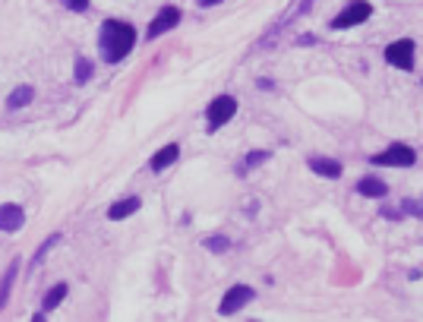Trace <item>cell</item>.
Returning <instances> with one entry per match:
<instances>
[{
  "label": "cell",
  "mask_w": 423,
  "mask_h": 322,
  "mask_svg": "<svg viewBox=\"0 0 423 322\" xmlns=\"http://www.w3.org/2000/svg\"><path fill=\"white\" fill-rule=\"evenodd\" d=\"M136 48V29L120 19H108L98 32V51L104 63H120L126 54Z\"/></svg>",
  "instance_id": "6da1fadb"
},
{
  "label": "cell",
  "mask_w": 423,
  "mask_h": 322,
  "mask_svg": "<svg viewBox=\"0 0 423 322\" xmlns=\"http://www.w3.org/2000/svg\"><path fill=\"white\" fill-rule=\"evenodd\" d=\"M370 16H373V3H370V0H351V3H344V10L335 16L328 26H332L335 32H338V29H354V26H364Z\"/></svg>",
  "instance_id": "7a4b0ae2"
},
{
  "label": "cell",
  "mask_w": 423,
  "mask_h": 322,
  "mask_svg": "<svg viewBox=\"0 0 423 322\" xmlns=\"http://www.w3.org/2000/svg\"><path fill=\"white\" fill-rule=\"evenodd\" d=\"M234 114H237V98L218 95L215 101L206 108V123H208V130H212V133H215V130H222L224 123L234 117Z\"/></svg>",
  "instance_id": "3957f363"
},
{
  "label": "cell",
  "mask_w": 423,
  "mask_h": 322,
  "mask_svg": "<svg viewBox=\"0 0 423 322\" xmlns=\"http://www.w3.org/2000/svg\"><path fill=\"white\" fill-rule=\"evenodd\" d=\"M373 165H388V168H411L417 161V152L404 143H392L386 152H379V155L370 158Z\"/></svg>",
  "instance_id": "277c9868"
},
{
  "label": "cell",
  "mask_w": 423,
  "mask_h": 322,
  "mask_svg": "<svg viewBox=\"0 0 423 322\" xmlns=\"http://www.w3.org/2000/svg\"><path fill=\"white\" fill-rule=\"evenodd\" d=\"M180 26V10L177 7H161L155 16H152L149 29H146V35H149V41H155V38L168 35L171 29H177Z\"/></svg>",
  "instance_id": "5b68a950"
},
{
  "label": "cell",
  "mask_w": 423,
  "mask_h": 322,
  "mask_svg": "<svg viewBox=\"0 0 423 322\" xmlns=\"http://www.w3.org/2000/svg\"><path fill=\"white\" fill-rule=\"evenodd\" d=\"M386 60L398 70H414V38H398L386 48Z\"/></svg>",
  "instance_id": "8992f818"
},
{
  "label": "cell",
  "mask_w": 423,
  "mask_h": 322,
  "mask_svg": "<svg viewBox=\"0 0 423 322\" xmlns=\"http://www.w3.org/2000/svg\"><path fill=\"white\" fill-rule=\"evenodd\" d=\"M253 288L250 285H234V288H228V294L222 297V303H218V313L222 316H234L237 310H244L246 303L253 300Z\"/></svg>",
  "instance_id": "52a82bcc"
},
{
  "label": "cell",
  "mask_w": 423,
  "mask_h": 322,
  "mask_svg": "<svg viewBox=\"0 0 423 322\" xmlns=\"http://www.w3.org/2000/svg\"><path fill=\"white\" fill-rule=\"evenodd\" d=\"M306 168H310L313 174H319V177H328V180H338L342 177V161H335V158H326V155H310V161H306Z\"/></svg>",
  "instance_id": "ba28073f"
},
{
  "label": "cell",
  "mask_w": 423,
  "mask_h": 322,
  "mask_svg": "<svg viewBox=\"0 0 423 322\" xmlns=\"http://www.w3.org/2000/svg\"><path fill=\"white\" fill-rule=\"evenodd\" d=\"M26 225V212L19 209L16 203H7V205H0V231H19V228Z\"/></svg>",
  "instance_id": "9c48e42d"
},
{
  "label": "cell",
  "mask_w": 423,
  "mask_h": 322,
  "mask_svg": "<svg viewBox=\"0 0 423 322\" xmlns=\"http://www.w3.org/2000/svg\"><path fill=\"white\" fill-rule=\"evenodd\" d=\"M357 193L370 196V199H382V196H388V187H386V180H379V177H373V174H366V177L357 180Z\"/></svg>",
  "instance_id": "30bf717a"
},
{
  "label": "cell",
  "mask_w": 423,
  "mask_h": 322,
  "mask_svg": "<svg viewBox=\"0 0 423 322\" xmlns=\"http://www.w3.org/2000/svg\"><path fill=\"white\" fill-rule=\"evenodd\" d=\"M180 158V145L177 143H168L164 145V149H158L155 155H152V171H164V168H171L174 161H177Z\"/></svg>",
  "instance_id": "8fae6325"
},
{
  "label": "cell",
  "mask_w": 423,
  "mask_h": 322,
  "mask_svg": "<svg viewBox=\"0 0 423 322\" xmlns=\"http://www.w3.org/2000/svg\"><path fill=\"white\" fill-rule=\"evenodd\" d=\"M139 196H126V199H120V203H114L111 209H108V218L111 221H124V218H130L133 212H139Z\"/></svg>",
  "instance_id": "7c38bea8"
},
{
  "label": "cell",
  "mask_w": 423,
  "mask_h": 322,
  "mask_svg": "<svg viewBox=\"0 0 423 322\" xmlns=\"http://www.w3.org/2000/svg\"><path fill=\"white\" fill-rule=\"evenodd\" d=\"M63 297H67V285L60 281V285H54L51 291L45 294V300H41V313H48V310H57L60 303H63Z\"/></svg>",
  "instance_id": "4fadbf2b"
},
{
  "label": "cell",
  "mask_w": 423,
  "mask_h": 322,
  "mask_svg": "<svg viewBox=\"0 0 423 322\" xmlns=\"http://www.w3.org/2000/svg\"><path fill=\"white\" fill-rule=\"evenodd\" d=\"M32 98H35V92H32V85H19V89H16L13 95L7 98V108H10V111H19V108H26V105H29Z\"/></svg>",
  "instance_id": "5bb4252c"
},
{
  "label": "cell",
  "mask_w": 423,
  "mask_h": 322,
  "mask_svg": "<svg viewBox=\"0 0 423 322\" xmlns=\"http://www.w3.org/2000/svg\"><path fill=\"white\" fill-rule=\"evenodd\" d=\"M16 272H19V259H13L7 275H3V285H0V307H7V297H10V288H13V281H16Z\"/></svg>",
  "instance_id": "9a60e30c"
},
{
  "label": "cell",
  "mask_w": 423,
  "mask_h": 322,
  "mask_svg": "<svg viewBox=\"0 0 423 322\" xmlns=\"http://www.w3.org/2000/svg\"><path fill=\"white\" fill-rule=\"evenodd\" d=\"M202 247H206L208 253H228V250H230V240L218 234V237H208L206 243H202Z\"/></svg>",
  "instance_id": "2e32d148"
},
{
  "label": "cell",
  "mask_w": 423,
  "mask_h": 322,
  "mask_svg": "<svg viewBox=\"0 0 423 322\" xmlns=\"http://www.w3.org/2000/svg\"><path fill=\"white\" fill-rule=\"evenodd\" d=\"M268 158H272V152H266V149H259V152H250V155H246V161H244V168H256V165H266Z\"/></svg>",
  "instance_id": "e0dca14e"
},
{
  "label": "cell",
  "mask_w": 423,
  "mask_h": 322,
  "mask_svg": "<svg viewBox=\"0 0 423 322\" xmlns=\"http://www.w3.org/2000/svg\"><path fill=\"white\" fill-rule=\"evenodd\" d=\"M89 76H92V63L86 57L76 60V83H89Z\"/></svg>",
  "instance_id": "ac0fdd59"
},
{
  "label": "cell",
  "mask_w": 423,
  "mask_h": 322,
  "mask_svg": "<svg viewBox=\"0 0 423 322\" xmlns=\"http://www.w3.org/2000/svg\"><path fill=\"white\" fill-rule=\"evenodd\" d=\"M57 240H60V234H51V237H48L45 243H41V250H38V253H35V259H32V265H38V263H41V259H45V256H48V250H51L54 243H57Z\"/></svg>",
  "instance_id": "d6986e66"
},
{
  "label": "cell",
  "mask_w": 423,
  "mask_h": 322,
  "mask_svg": "<svg viewBox=\"0 0 423 322\" xmlns=\"http://www.w3.org/2000/svg\"><path fill=\"white\" fill-rule=\"evenodd\" d=\"M60 3L67 10H73V13H86L89 10V0H60Z\"/></svg>",
  "instance_id": "ffe728a7"
},
{
  "label": "cell",
  "mask_w": 423,
  "mask_h": 322,
  "mask_svg": "<svg viewBox=\"0 0 423 322\" xmlns=\"http://www.w3.org/2000/svg\"><path fill=\"white\" fill-rule=\"evenodd\" d=\"M401 212H408V215L423 218V203H414V199H408V203H401Z\"/></svg>",
  "instance_id": "44dd1931"
},
{
  "label": "cell",
  "mask_w": 423,
  "mask_h": 322,
  "mask_svg": "<svg viewBox=\"0 0 423 322\" xmlns=\"http://www.w3.org/2000/svg\"><path fill=\"white\" fill-rule=\"evenodd\" d=\"M316 41H319L316 35H300V38H297V45H316Z\"/></svg>",
  "instance_id": "7402d4cb"
},
{
  "label": "cell",
  "mask_w": 423,
  "mask_h": 322,
  "mask_svg": "<svg viewBox=\"0 0 423 322\" xmlns=\"http://www.w3.org/2000/svg\"><path fill=\"white\" fill-rule=\"evenodd\" d=\"M202 7H215V3H222V0H199Z\"/></svg>",
  "instance_id": "603a6c76"
}]
</instances>
